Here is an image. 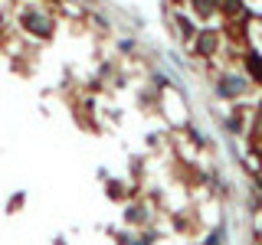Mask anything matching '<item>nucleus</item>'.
<instances>
[{
    "instance_id": "obj_3",
    "label": "nucleus",
    "mask_w": 262,
    "mask_h": 245,
    "mask_svg": "<svg viewBox=\"0 0 262 245\" xmlns=\"http://www.w3.org/2000/svg\"><path fill=\"white\" fill-rule=\"evenodd\" d=\"M223 239H226V229H223V226H220V229H216V232H213V235H210V239H207V245H223Z\"/></svg>"
},
{
    "instance_id": "obj_2",
    "label": "nucleus",
    "mask_w": 262,
    "mask_h": 245,
    "mask_svg": "<svg viewBox=\"0 0 262 245\" xmlns=\"http://www.w3.org/2000/svg\"><path fill=\"white\" fill-rule=\"evenodd\" d=\"M249 72L256 79H262V59H259V56H249Z\"/></svg>"
},
{
    "instance_id": "obj_1",
    "label": "nucleus",
    "mask_w": 262,
    "mask_h": 245,
    "mask_svg": "<svg viewBox=\"0 0 262 245\" xmlns=\"http://www.w3.org/2000/svg\"><path fill=\"white\" fill-rule=\"evenodd\" d=\"M213 49H216V36L213 33H203L200 39H196V53H203V56H210Z\"/></svg>"
}]
</instances>
